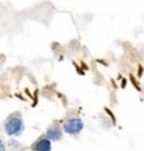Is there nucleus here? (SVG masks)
<instances>
[{
	"mask_svg": "<svg viewBox=\"0 0 144 151\" xmlns=\"http://www.w3.org/2000/svg\"><path fill=\"white\" fill-rule=\"evenodd\" d=\"M3 129L8 137H19L22 136L25 131V122L22 119V114L20 113H12L8 119L5 120Z\"/></svg>",
	"mask_w": 144,
	"mask_h": 151,
	"instance_id": "f257e3e1",
	"label": "nucleus"
},
{
	"mask_svg": "<svg viewBox=\"0 0 144 151\" xmlns=\"http://www.w3.org/2000/svg\"><path fill=\"white\" fill-rule=\"evenodd\" d=\"M62 127H59L57 123H53V125H50L47 128L45 131V136L50 139L51 142H59L60 139H62Z\"/></svg>",
	"mask_w": 144,
	"mask_h": 151,
	"instance_id": "7ed1b4c3",
	"label": "nucleus"
},
{
	"mask_svg": "<svg viewBox=\"0 0 144 151\" xmlns=\"http://www.w3.org/2000/svg\"><path fill=\"white\" fill-rule=\"evenodd\" d=\"M8 147L12 148V150H14V148H20V143L16 140V137H11V140L8 142Z\"/></svg>",
	"mask_w": 144,
	"mask_h": 151,
	"instance_id": "39448f33",
	"label": "nucleus"
},
{
	"mask_svg": "<svg viewBox=\"0 0 144 151\" xmlns=\"http://www.w3.org/2000/svg\"><path fill=\"white\" fill-rule=\"evenodd\" d=\"M84 120L81 117H76V116H73V117H68L64 120L62 123V129L64 133L68 134V136H79L82 131H84Z\"/></svg>",
	"mask_w": 144,
	"mask_h": 151,
	"instance_id": "f03ea898",
	"label": "nucleus"
},
{
	"mask_svg": "<svg viewBox=\"0 0 144 151\" xmlns=\"http://www.w3.org/2000/svg\"><path fill=\"white\" fill-rule=\"evenodd\" d=\"M51 140L48 139L47 136H44V137H40V139H37V140H34L33 142V145H31V151H51Z\"/></svg>",
	"mask_w": 144,
	"mask_h": 151,
	"instance_id": "20e7f679",
	"label": "nucleus"
},
{
	"mask_svg": "<svg viewBox=\"0 0 144 151\" xmlns=\"http://www.w3.org/2000/svg\"><path fill=\"white\" fill-rule=\"evenodd\" d=\"M0 151H6V143L0 139Z\"/></svg>",
	"mask_w": 144,
	"mask_h": 151,
	"instance_id": "423d86ee",
	"label": "nucleus"
}]
</instances>
